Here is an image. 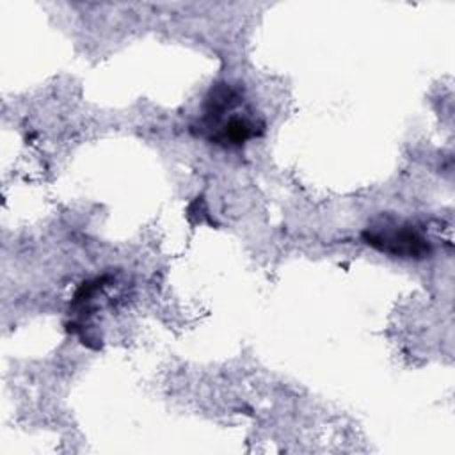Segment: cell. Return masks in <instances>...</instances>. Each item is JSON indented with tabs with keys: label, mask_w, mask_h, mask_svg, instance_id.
<instances>
[{
	"label": "cell",
	"mask_w": 455,
	"mask_h": 455,
	"mask_svg": "<svg viewBox=\"0 0 455 455\" xmlns=\"http://www.w3.org/2000/svg\"><path fill=\"white\" fill-rule=\"evenodd\" d=\"M361 238L373 249L395 258L423 259L432 254V243L411 224H384L368 226Z\"/></svg>",
	"instance_id": "1"
},
{
	"label": "cell",
	"mask_w": 455,
	"mask_h": 455,
	"mask_svg": "<svg viewBox=\"0 0 455 455\" xmlns=\"http://www.w3.org/2000/svg\"><path fill=\"white\" fill-rule=\"evenodd\" d=\"M265 123L247 116L233 112L228 119L219 123L215 128L208 132V140L224 148H236L245 144L249 139H256L263 135Z\"/></svg>",
	"instance_id": "2"
}]
</instances>
